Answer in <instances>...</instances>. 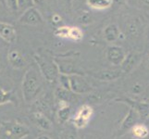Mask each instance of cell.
Masks as SVG:
<instances>
[{"label":"cell","instance_id":"cell-26","mask_svg":"<svg viewBox=\"0 0 149 139\" xmlns=\"http://www.w3.org/2000/svg\"><path fill=\"white\" fill-rule=\"evenodd\" d=\"M33 7H34L33 0H18V8L20 10H23V12Z\"/></svg>","mask_w":149,"mask_h":139},{"label":"cell","instance_id":"cell-34","mask_svg":"<svg viewBox=\"0 0 149 139\" xmlns=\"http://www.w3.org/2000/svg\"><path fill=\"white\" fill-rule=\"evenodd\" d=\"M84 139H98V138L94 137V136H85Z\"/></svg>","mask_w":149,"mask_h":139},{"label":"cell","instance_id":"cell-23","mask_svg":"<svg viewBox=\"0 0 149 139\" xmlns=\"http://www.w3.org/2000/svg\"><path fill=\"white\" fill-rule=\"evenodd\" d=\"M12 93L4 90L0 87V105L6 104L8 102L12 101Z\"/></svg>","mask_w":149,"mask_h":139},{"label":"cell","instance_id":"cell-6","mask_svg":"<svg viewBox=\"0 0 149 139\" xmlns=\"http://www.w3.org/2000/svg\"><path fill=\"white\" fill-rule=\"evenodd\" d=\"M18 20L20 24L31 25V26H38V25L43 24L44 22L42 14L40 13V11L35 7L30 8L27 10H25L20 15Z\"/></svg>","mask_w":149,"mask_h":139},{"label":"cell","instance_id":"cell-35","mask_svg":"<svg viewBox=\"0 0 149 139\" xmlns=\"http://www.w3.org/2000/svg\"><path fill=\"white\" fill-rule=\"evenodd\" d=\"M63 2H65L66 4H70L71 2H72V0H62Z\"/></svg>","mask_w":149,"mask_h":139},{"label":"cell","instance_id":"cell-11","mask_svg":"<svg viewBox=\"0 0 149 139\" xmlns=\"http://www.w3.org/2000/svg\"><path fill=\"white\" fill-rule=\"evenodd\" d=\"M104 39L107 43H114L120 36V30L116 23H110L104 29Z\"/></svg>","mask_w":149,"mask_h":139},{"label":"cell","instance_id":"cell-19","mask_svg":"<svg viewBox=\"0 0 149 139\" xmlns=\"http://www.w3.org/2000/svg\"><path fill=\"white\" fill-rule=\"evenodd\" d=\"M126 33H127L128 37H130L132 39H136L140 34V26H139V24H138V22H134V20L130 22L126 27Z\"/></svg>","mask_w":149,"mask_h":139},{"label":"cell","instance_id":"cell-13","mask_svg":"<svg viewBox=\"0 0 149 139\" xmlns=\"http://www.w3.org/2000/svg\"><path fill=\"white\" fill-rule=\"evenodd\" d=\"M33 121L39 128L45 131H49L52 129V123L45 117L42 112H33Z\"/></svg>","mask_w":149,"mask_h":139},{"label":"cell","instance_id":"cell-30","mask_svg":"<svg viewBox=\"0 0 149 139\" xmlns=\"http://www.w3.org/2000/svg\"><path fill=\"white\" fill-rule=\"evenodd\" d=\"M142 91H143V87H142L141 85H139V84H135L134 85L132 86V93H133V94L139 95Z\"/></svg>","mask_w":149,"mask_h":139},{"label":"cell","instance_id":"cell-28","mask_svg":"<svg viewBox=\"0 0 149 139\" xmlns=\"http://www.w3.org/2000/svg\"><path fill=\"white\" fill-rule=\"evenodd\" d=\"M34 6H40V7H45L48 6L50 4L51 0H33Z\"/></svg>","mask_w":149,"mask_h":139},{"label":"cell","instance_id":"cell-1","mask_svg":"<svg viewBox=\"0 0 149 139\" xmlns=\"http://www.w3.org/2000/svg\"><path fill=\"white\" fill-rule=\"evenodd\" d=\"M42 82L37 71L34 69H29L24 74L22 80V96L26 103L33 102L42 90Z\"/></svg>","mask_w":149,"mask_h":139},{"label":"cell","instance_id":"cell-9","mask_svg":"<svg viewBox=\"0 0 149 139\" xmlns=\"http://www.w3.org/2000/svg\"><path fill=\"white\" fill-rule=\"evenodd\" d=\"M122 74L123 73L120 69V67H116V66H113L111 68L100 70L98 71L91 73V75L95 77V79H98L100 81H106V82L115 81L117 79L120 78Z\"/></svg>","mask_w":149,"mask_h":139},{"label":"cell","instance_id":"cell-31","mask_svg":"<svg viewBox=\"0 0 149 139\" xmlns=\"http://www.w3.org/2000/svg\"><path fill=\"white\" fill-rule=\"evenodd\" d=\"M52 20L54 23H59L61 22V17L58 14H54L52 16Z\"/></svg>","mask_w":149,"mask_h":139},{"label":"cell","instance_id":"cell-2","mask_svg":"<svg viewBox=\"0 0 149 139\" xmlns=\"http://www.w3.org/2000/svg\"><path fill=\"white\" fill-rule=\"evenodd\" d=\"M33 59L45 79L50 83H54L58 79L59 73L58 67L56 63L55 59L50 58L45 53H35L33 55Z\"/></svg>","mask_w":149,"mask_h":139},{"label":"cell","instance_id":"cell-5","mask_svg":"<svg viewBox=\"0 0 149 139\" xmlns=\"http://www.w3.org/2000/svg\"><path fill=\"white\" fill-rule=\"evenodd\" d=\"M70 89L76 95L88 94L92 91V86L81 74L70 75Z\"/></svg>","mask_w":149,"mask_h":139},{"label":"cell","instance_id":"cell-20","mask_svg":"<svg viewBox=\"0 0 149 139\" xmlns=\"http://www.w3.org/2000/svg\"><path fill=\"white\" fill-rule=\"evenodd\" d=\"M93 112H94L93 108H92L88 104H84V105H83V106L80 108L76 115L89 122L90 119H91V117L93 116Z\"/></svg>","mask_w":149,"mask_h":139},{"label":"cell","instance_id":"cell-21","mask_svg":"<svg viewBox=\"0 0 149 139\" xmlns=\"http://www.w3.org/2000/svg\"><path fill=\"white\" fill-rule=\"evenodd\" d=\"M59 139H79L77 133L72 128H66L61 130L58 133Z\"/></svg>","mask_w":149,"mask_h":139},{"label":"cell","instance_id":"cell-17","mask_svg":"<svg viewBox=\"0 0 149 139\" xmlns=\"http://www.w3.org/2000/svg\"><path fill=\"white\" fill-rule=\"evenodd\" d=\"M137 119H138V115H137L136 111L131 109L129 110V112H128L126 118L123 120V122L121 123V129L128 130V129H130V128H132L136 124Z\"/></svg>","mask_w":149,"mask_h":139},{"label":"cell","instance_id":"cell-32","mask_svg":"<svg viewBox=\"0 0 149 139\" xmlns=\"http://www.w3.org/2000/svg\"><path fill=\"white\" fill-rule=\"evenodd\" d=\"M35 139H51L48 136H40L38 137H36Z\"/></svg>","mask_w":149,"mask_h":139},{"label":"cell","instance_id":"cell-33","mask_svg":"<svg viewBox=\"0 0 149 139\" xmlns=\"http://www.w3.org/2000/svg\"><path fill=\"white\" fill-rule=\"evenodd\" d=\"M146 49H149V33H148L147 40H146Z\"/></svg>","mask_w":149,"mask_h":139},{"label":"cell","instance_id":"cell-14","mask_svg":"<svg viewBox=\"0 0 149 139\" xmlns=\"http://www.w3.org/2000/svg\"><path fill=\"white\" fill-rule=\"evenodd\" d=\"M55 96L56 98H58L60 102H65V103H70L74 100H77L76 98V94L70 90L65 89L63 87H58L55 91Z\"/></svg>","mask_w":149,"mask_h":139},{"label":"cell","instance_id":"cell-4","mask_svg":"<svg viewBox=\"0 0 149 139\" xmlns=\"http://www.w3.org/2000/svg\"><path fill=\"white\" fill-rule=\"evenodd\" d=\"M73 57L68 55L66 57H56L55 61L58 67V71L60 74L65 75H73V74H81L78 65H76L75 59Z\"/></svg>","mask_w":149,"mask_h":139},{"label":"cell","instance_id":"cell-29","mask_svg":"<svg viewBox=\"0 0 149 139\" xmlns=\"http://www.w3.org/2000/svg\"><path fill=\"white\" fill-rule=\"evenodd\" d=\"M8 2V6L10 9L12 10H18L19 8H18V0H7Z\"/></svg>","mask_w":149,"mask_h":139},{"label":"cell","instance_id":"cell-25","mask_svg":"<svg viewBox=\"0 0 149 139\" xmlns=\"http://www.w3.org/2000/svg\"><path fill=\"white\" fill-rule=\"evenodd\" d=\"M87 124H88V121H86L77 115L74 116L73 125L75 126V128H77V129H84V128H85L87 126Z\"/></svg>","mask_w":149,"mask_h":139},{"label":"cell","instance_id":"cell-22","mask_svg":"<svg viewBox=\"0 0 149 139\" xmlns=\"http://www.w3.org/2000/svg\"><path fill=\"white\" fill-rule=\"evenodd\" d=\"M69 38L74 41V42H80L84 38L83 30L78 27H70Z\"/></svg>","mask_w":149,"mask_h":139},{"label":"cell","instance_id":"cell-18","mask_svg":"<svg viewBox=\"0 0 149 139\" xmlns=\"http://www.w3.org/2000/svg\"><path fill=\"white\" fill-rule=\"evenodd\" d=\"M132 133L134 137L138 139H143V138H146L149 136V128L145 124L136 123V124L132 128Z\"/></svg>","mask_w":149,"mask_h":139},{"label":"cell","instance_id":"cell-12","mask_svg":"<svg viewBox=\"0 0 149 139\" xmlns=\"http://www.w3.org/2000/svg\"><path fill=\"white\" fill-rule=\"evenodd\" d=\"M8 59L10 65L15 69H20L25 66V59L22 53L17 49L10 50L8 54Z\"/></svg>","mask_w":149,"mask_h":139},{"label":"cell","instance_id":"cell-10","mask_svg":"<svg viewBox=\"0 0 149 139\" xmlns=\"http://www.w3.org/2000/svg\"><path fill=\"white\" fill-rule=\"evenodd\" d=\"M0 37L8 44H13L17 41V32L11 24L0 22Z\"/></svg>","mask_w":149,"mask_h":139},{"label":"cell","instance_id":"cell-15","mask_svg":"<svg viewBox=\"0 0 149 139\" xmlns=\"http://www.w3.org/2000/svg\"><path fill=\"white\" fill-rule=\"evenodd\" d=\"M113 0H86V4L90 8L95 10H105L112 6Z\"/></svg>","mask_w":149,"mask_h":139},{"label":"cell","instance_id":"cell-8","mask_svg":"<svg viewBox=\"0 0 149 139\" xmlns=\"http://www.w3.org/2000/svg\"><path fill=\"white\" fill-rule=\"evenodd\" d=\"M126 52L121 46L109 45L106 51V58L112 66L120 67L126 57Z\"/></svg>","mask_w":149,"mask_h":139},{"label":"cell","instance_id":"cell-27","mask_svg":"<svg viewBox=\"0 0 149 139\" xmlns=\"http://www.w3.org/2000/svg\"><path fill=\"white\" fill-rule=\"evenodd\" d=\"M91 20H92L91 16L88 13H87V12H83L79 16L78 20H77V22H78L79 23H81V24H88V23H90L92 22Z\"/></svg>","mask_w":149,"mask_h":139},{"label":"cell","instance_id":"cell-3","mask_svg":"<svg viewBox=\"0 0 149 139\" xmlns=\"http://www.w3.org/2000/svg\"><path fill=\"white\" fill-rule=\"evenodd\" d=\"M0 133L6 139H23L30 135V129L18 122L0 121Z\"/></svg>","mask_w":149,"mask_h":139},{"label":"cell","instance_id":"cell-24","mask_svg":"<svg viewBox=\"0 0 149 139\" xmlns=\"http://www.w3.org/2000/svg\"><path fill=\"white\" fill-rule=\"evenodd\" d=\"M70 30V27H67V26L58 27L55 31V35L60 38H69Z\"/></svg>","mask_w":149,"mask_h":139},{"label":"cell","instance_id":"cell-7","mask_svg":"<svg viewBox=\"0 0 149 139\" xmlns=\"http://www.w3.org/2000/svg\"><path fill=\"white\" fill-rule=\"evenodd\" d=\"M143 60V55L138 51H131L126 57L121 65L120 66L123 74H128L132 73Z\"/></svg>","mask_w":149,"mask_h":139},{"label":"cell","instance_id":"cell-16","mask_svg":"<svg viewBox=\"0 0 149 139\" xmlns=\"http://www.w3.org/2000/svg\"><path fill=\"white\" fill-rule=\"evenodd\" d=\"M60 108L58 110V113H56V116H58V122L60 123H65L67 121L70 119V107L68 103H65V102H60Z\"/></svg>","mask_w":149,"mask_h":139}]
</instances>
